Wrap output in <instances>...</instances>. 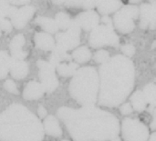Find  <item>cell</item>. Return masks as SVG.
<instances>
[{"label": "cell", "instance_id": "obj_11", "mask_svg": "<svg viewBox=\"0 0 156 141\" xmlns=\"http://www.w3.org/2000/svg\"><path fill=\"white\" fill-rule=\"evenodd\" d=\"M141 19L146 20L147 22L156 23V2H151L143 4L140 8Z\"/></svg>", "mask_w": 156, "mask_h": 141}, {"label": "cell", "instance_id": "obj_32", "mask_svg": "<svg viewBox=\"0 0 156 141\" xmlns=\"http://www.w3.org/2000/svg\"><path fill=\"white\" fill-rule=\"evenodd\" d=\"M148 141H156V132L153 133L150 137H149V139Z\"/></svg>", "mask_w": 156, "mask_h": 141}, {"label": "cell", "instance_id": "obj_30", "mask_svg": "<svg viewBox=\"0 0 156 141\" xmlns=\"http://www.w3.org/2000/svg\"><path fill=\"white\" fill-rule=\"evenodd\" d=\"M140 26H141V28H143V29H145V28L149 27V22H147L146 20L141 19V22H140Z\"/></svg>", "mask_w": 156, "mask_h": 141}, {"label": "cell", "instance_id": "obj_4", "mask_svg": "<svg viewBox=\"0 0 156 141\" xmlns=\"http://www.w3.org/2000/svg\"><path fill=\"white\" fill-rule=\"evenodd\" d=\"M119 41V36L113 30L112 26L103 24L94 28L89 36V44L93 48L102 47L104 46H117Z\"/></svg>", "mask_w": 156, "mask_h": 141}, {"label": "cell", "instance_id": "obj_35", "mask_svg": "<svg viewBox=\"0 0 156 141\" xmlns=\"http://www.w3.org/2000/svg\"><path fill=\"white\" fill-rule=\"evenodd\" d=\"M62 141H69V140H62Z\"/></svg>", "mask_w": 156, "mask_h": 141}, {"label": "cell", "instance_id": "obj_20", "mask_svg": "<svg viewBox=\"0 0 156 141\" xmlns=\"http://www.w3.org/2000/svg\"><path fill=\"white\" fill-rule=\"evenodd\" d=\"M39 23V25L46 29L48 32L49 33H56L58 29L56 22L50 18L48 17H39V21H37Z\"/></svg>", "mask_w": 156, "mask_h": 141}, {"label": "cell", "instance_id": "obj_34", "mask_svg": "<svg viewBox=\"0 0 156 141\" xmlns=\"http://www.w3.org/2000/svg\"><path fill=\"white\" fill-rule=\"evenodd\" d=\"M155 46H156V41H154V44H153V46H152V47H153V48H154V47H155Z\"/></svg>", "mask_w": 156, "mask_h": 141}, {"label": "cell", "instance_id": "obj_12", "mask_svg": "<svg viewBox=\"0 0 156 141\" xmlns=\"http://www.w3.org/2000/svg\"><path fill=\"white\" fill-rule=\"evenodd\" d=\"M131 104L133 106V108L138 112H142L146 109L148 104L143 91L136 90L133 94V96L131 97Z\"/></svg>", "mask_w": 156, "mask_h": 141}, {"label": "cell", "instance_id": "obj_19", "mask_svg": "<svg viewBox=\"0 0 156 141\" xmlns=\"http://www.w3.org/2000/svg\"><path fill=\"white\" fill-rule=\"evenodd\" d=\"M55 22H56L58 28L68 29L70 26V24H71L72 20L70 19V17H69V15L68 14H66L64 12H60V13L57 14Z\"/></svg>", "mask_w": 156, "mask_h": 141}, {"label": "cell", "instance_id": "obj_24", "mask_svg": "<svg viewBox=\"0 0 156 141\" xmlns=\"http://www.w3.org/2000/svg\"><path fill=\"white\" fill-rule=\"evenodd\" d=\"M135 51H136L135 46L132 44H126L122 46V52L123 53V56H125L129 58L135 54Z\"/></svg>", "mask_w": 156, "mask_h": 141}, {"label": "cell", "instance_id": "obj_13", "mask_svg": "<svg viewBox=\"0 0 156 141\" xmlns=\"http://www.w3.org/2000/svg\"><path fill=\"white\" fill-rule=\"evenodd\" d=\"M44 126H45V129H46L47 133L49 134L50 136H54V137L61 136L62 130L59 127L58 120L54 117H52V116L48 117L44 122Z\"/></svg>", "mask_w": 156, "mask_h": 141}, {"label": "cell", "instance_id": "obj_9", "mask_svg": "<svg viewBox=\"0 0 156 141\" xmlns=\"http://www.w3.org/2000/svg\"><path fill=\"white\" fill-rule=\"evenodd\" d=\"M75 21L80 26V28H83L86 31H92L94 28H96L99 26L100 23V15L99 14L90 9L86 10L82 13H80L76 18Z\"/></svg>", "mask_w": 156, "mask_h": 141}, {"label": "cell", "instance_id": "obj_15", "mask_svg": "<svg viewBox=\"0 0 156 141\" xmlns=\"http://www.w3.org/2000/svg\"><path fill=\"white\" fill-rule=\"evenodd\" d=\"M71 57L78 63H85V62H88L91 58V52L87 46H83L78 47L72 53Z\"/></svg>", "mask_w": 156, "mask_h": 141}, {"label": "cell", "instance_id": "obj_36", "mask_svg": "<svg viewBox=\"0 0 156 141\" xmlns=\"http://www.w3.org/2000/svg\"><path fill=\"white\" fill-rule=\"evenodd\" d=\"M0 35H1V33H0Z\"/></svg>", "mask_w": 156, "mask_h": 141}, {"label": "cell", "instance_id": "obj_22", "mask_svg": "<svg viewBox=\"0 0 156 141\" xmlns=\"http://www.w3.org/2000/svg\"><path fill=\"white\" fill-rule=\"evenodd\" d=\"M110 54L107 50H104V49H101L99 50L98 52L95 53L94 55V60L97 62V63H100V64H104L105 62H107L109 59H110Z\"/></svg>", "mask_w": 156, "mask_h": 141}, {"label": "cell", "instance_id": "obj_3", "mask_svg": "<svg viewBox=\"0 0 156 141\" xmlns=\"http://www.w3.org/2000/svg\"><path fill=\"white\" fill-rule=\"evenodd\" d=\"M100 77L94 67H84L77 70L69 85L73 98L83 107H94L98 102Z\"/></svg>", "mask_w": 156, "mask_h": 141}, {"label": "cell", "instance_id": "obj_31", "mask_svg": "<svg viewBox=\"0 0 156 141\" xmlns=\"http://www.w3.org/2000/svg\"><path fill=\"white\" fill-rule=\"evenodd\" d=\"M38 113H39V116H40V117H44V116L46 115L47 111H46V109H45L43 107H39V108H38Z\"/></svg>", "mask_w": 156, "mask_h": 141}, {"label": "cell", "instance_id": "obj_17", "mask_svg": "<svg viewBox=\"0 0 156 141\" xmlns=\"http://www.w3.org/2000/svg\"><path fill=\"white\" fill-rule=\"evenodd\" d=\"M58 72L60 76L68 77L74 76L75 73L78 70V64L74 62H69V63H60L58 67Z\"/></svg>", "mask_w": 156, "mask_h": 141}, {"label": "cell", "instance_id": "obj_23", "mask_svg": "<svg viewBox=\"0 0 156 141\" xmlns=\"http://www.w3.org/2000/svg\"><path fill=\"white\" fill-rule=\"evenodd\" d=\"M26 65L21 63V62L19 64H17V65H15L14 69H12L13 76H15V77H16V78H23V77H25V75L27 74L26 71H23V69L27 70V68L24 67Z\"/></svg>", "mask_w": 156, "mask_h": 141}, {"label": "cell", "instance_id": "obj_33", "mask_svg": "<svg viewBox=\"0 0 156 141\" xmlns=\"http://www.w3.org/2000/svg\"><path fill=\"white\" fill-rule=\"evenodd\" d=\"M111 141H121V139L118 137V138H116V139H112V140H111Z\"/></svg>", "mask_w": 156, "mask_h": 141}, {"label": "cell", "instance_id": "obj_29", "mask_svg": "<svg viewBox=\"0 0 156 141\" xmlns=\"http://www.w3.org/2000/svg\"><path fill=\"white\" fill-rule=\"evenodd\" d=\"M150 127L152 129H156V108H154L153 111V121Z\"/></svg>", "mask_w": 156, "mask_h": 141}, {"label": "cell", "instance_id": "obj_2", "mask_svg": "<svg viewBox=\"0 0 156 141\" xmlns=\"http://www.w3.org/2000/svg\"><path fill=\"white\" fill-rule=\"evenodd\" d=\"M100 92L98 103L108 108L118 107L133 91L135 81L133 62L123 55H116L99 69Z\"/></svg>", "mask_w": 156, "mask_h": 141}, {"label": "cell", "instance_id": "obj_28", "mask_svg": "<svg viewBox=\"0 0 156 141\" xmlns=\"http://www.w3.org/2000/svg\"><path fill=\"white\" fill-rule=\"evenodd\" d=\"M0 26L5 30H10V28H11V26H10L9 22L6 21V20H4V19H2L0 21Z\"/></svg>", "mask_w": 156, "mask_h": 141}, {"label": "cell", "instance_id": "obj_14", "mask_svg": "<svg viewBox=\"0 0 156 141\" xmlns=\"http://www.w3.org/2000/svg\"><path fill=\"white\" fill-rule=\"evenodd\" d=\"M143 93L145 97L147 104L150 105V110L153 112L154 109L156 108V85L154 83L147 84L144 87Z\"/></svg>", "mask_w": 156, "mask_h": 141}, {"label": "cell", "instance_id": "obj_7", "mask_svg": "<svg viewBox=\"0 0 156 141\" xmlns=\"http://www.w3.org/2000/svg\"><path fill=\"white\" fill-rule=\"evenodd\" d=\"M80 27L77 24L75 20H72L70 26L68 30L64 33H59L57 35V42L59 49L67 52L74 47H76L80 44Z\"/></svg>", "mask_w": 156, "mask_h": 141}, {"label": "cell", "instance_id": "obj_10", "mask_svg": "<svg viewBox=\"0 0 156 141\" xmlns=\"http://www.w3.org/2000/svg\"><path fill=\"white\" fill-rule=\"evenodd\" d=\"M122 5V1L117 0H106V1H97L96 7L98 8V11L104 15H107L108 14L119 11L121 6Z\"/></svg>", "mask_w": 156, "mask_h": 141}, {"label": "cell", "instance_id": "obj_8", "mask_svg": "<svg viewBox=\"0 0 156 141\" xmlns=\"http://www.w3.org/2000/svg\"><path fill=\"white\" fill-rule=\"evenodd\" d=\"M41 64V80H42V88L43 89L52 92L58 85V81L54 73V67L52 65L46 63L45 61H39Z\"/></svg>", "mask_w": 156, "mask_h": 141}, {"label": "cell", "instance_id": "obj_1", "mask_svg": "<svg viewBox=\"0 0 156 141\" xmlns=\"http://www.w3.org/2000/svg\"><path fill=\"white\" fill-rule=\"evenodd\" d=\"M58 114L75 141H111L119 137L117 117L99 108L73 109L64 107Z\"/></svg>", "mask_w": 156, "mask_h": 141}, {"label": "cell", "instance_id": "obj_16", "mask_svg": "<svg viewBox=\"0 0 156 141\" xmlns=\"http://www.w3.org/2000/svg\"><path fill=\"white\" fill-rule=\"evenodd\" d=\"M37 43L39 46V48L44 50H50L55 47L54 39L47 33H40L37 35Z\"/></svg>", "mask_w": 156, "mask_h": 141}, {"label": "cell", "instance_id": "obj_25", "mask_svg": "<svg viewBox=\"0 0 156 141\" xmlns=\"http://www.w3.org/2000/svg\"><path fill=\"white\" fill-rule=\"evenodd\" d=\"M120 111L122 115H130L133 111V108L131 103H123L120 107Z\"/></svg>", "mask_w": 156, "mask_h": 141}, {"label": "cell", "instance_id": "obj_26", "mask_svg": "<svg viewBox=\"0 0 156 141\" xmlns=\"http://www.w3.org/2000/svg\"><path fill=\"white\" fill-rule=\"evenodd\" d=\"M5 88L11 93H15V94H17V89L16 88V85L13 81L11 80H7L5 83Z\"/></svg>", "mask_w": 156, "mask_h": 141}, {"label": "cell", "instance_id": "obj_21", "mask_svg": "<svg viewBox=\"0 0 156 141\" xmlns=\"http://www.w3.org/2000/svg\"><path fill=\"white\" fill-rule=\"evenodd\" d=\"M23 44H24V37L22 35L16 36L11 43V49L13 50V53H15L16 57H20L19 55L21 54V51L19 48L23 46Z\"/></svg>", "mask_w": 156, "mask_h": 141}, {"label": "cell", "instance_id": "obj_5", "mask_svg": "<svg viewBox=\"0 0 156 141\" xmlns=\"http://www.w3.org/2000/svg\"><path fill=\"white\" fill-rule=\"evenodd\" d=\"M121 130L125 141H148L149 139L148 128L137 119H124Z\"/></svg>", "mask_w": 156, "mask_h": 141}, {"label": "cell", "instance_id": "obj_6", "mask_svg": "<svg viewBox=\"0 0 156 141\" xmlns=\"http://www.w3.org/2000/svg\"><path fill=\"white\" fill-rule=\"evenodd\" d=\"M140 9L133 5H124L113 17V23L118 31L122 34L131 33L134 27V19L138 17Z\"/></svg>", "mask_w": 156, "mask_h": 141}, {"label": "cell", "instance_id": "obj_27", "mask_svg": "<svg viewBox=\"0 0 156 141\" xmlns=\"http://www.w3.org/2000/svg\"><path fill=\"white\" fill-rule=\"evenodd\" d=\"M101 21H102L103 25L112 26V19L110 16H108V15H104V16L101 18Z\"/></svg>", "mask_w": 156, "mask_h": 141}, {"label": "cell", "instance_id": "obj_18", "mask_svg": "<svg viewBox=\"0 0 156 141\" xmlns=\"http://www.w3.org/2000/svg\"><path fill=\"white\" fill-rule=\"evenodd\" d=\"M41 87L40 86L38 87V84L35 82L29 83V85H27V87L26 88L25 93H24V97L26 98V99H34V98H37L38 97H40L42 94V91L44 90L43 88L38 89V88H41Z\"/></svg>", "mask_w": 156, "mask_h": 141}]
</instances>
